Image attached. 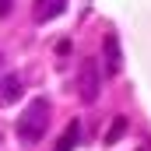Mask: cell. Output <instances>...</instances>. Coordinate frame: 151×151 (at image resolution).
<instances>
[{"label": "cell", "mask_w": 151, "mask_h": 151, "mask_svg": "<svg viewBox=\"0 0 151 151\" xmlns=\"http://www.w3.org/2000/svg\"><path fill=\"white\" fill-rule=\"evenodd\" d=\"M123 130H127V119H123V116H116L113 127H109V134H106V141H109V144H116V141L123 137Z\"/></svg>", "instance_id": "obj_7"}, {"label": "cell", "mask_w": 151, "mask_h": 151, "mask_svg": "<svg viewBox=\"0 0 151 151\" xmlns=\"http://www.w3.org/2000/svg\"><path fill=\"white\" fill-rule=\"evenodd\" d=\"M102 70H99V60H81V74H77V95H81V102H95L99 99V91H102Z\"/></svg>", "instance_id": "obj_2"}, {"label": "cell", "mask_w": 151, "mask_h": 151, "mask_svg": "<svg viewBox=\"0 0 151 151\" xmlns=\"http://www.w3.org/2000/svg\"><path fill=\"white\" fill-rule=\"evenodd\" d=\"M11 7H14V0H0V18H4V14H11Z\"/></svg>", "instance_id": "obj_8"}, {"label": "cell", "mask_w": 151, "mask_h": 151, "mask_svg": "<svg viewBox=\"0 0 151 151\" xmlns=\"http://www.w3.org/2000/svg\"><path fill=\"white\" fill-rule=\"evenodd\" d=\"M49 99H32L25 109H21V116H18V137L25 141V144H39L42 137H46V127H49Z\"/></svg>", "instance_id": "obj_1"}, {"label": "cell", "mask_w": 151, "mask_h": 151, "mask_svg": "<svg viewBox=\"0 0 151 151\" xmlns=\"http://www.w3.org/2000/svg\"><path fill=\"white\" fill-rule=\"evenodd\" d=\"M102 53H106V77L119 74V67H123V53H119V39L109 32L106 42H102Z\"/></svg>", "instance_id": "obj_3"}, {"label": "cell", "mask_w": 151, "mask_h": 151, "mask_svg": "<svg viewBox=\"0 0 151 151\" xmlns=\"http://www.w3.org/2000/svg\"><path fill=\"white\" fill-rule=\"evenodd\" d=\"M63 11H67V0H35V7H32V18H35L39 25H46V21L60 18Z\"/></svg>", "instance_id": "obj_4"}, {"label": "cell", "mask_w": 151, "mask_h": 151, "mask_svg": "<svg viewBox=\"0 0 151 151\" xmlns=\"http://www.w3.org/2000/svg\"><path fill=\"white\" fill-rule=\"evenodd\" d=\"M77 141H81V119H70V123L63 127L60 141H56V151H74Z\"/></svg>", "instance_id": "obj_5"}, {"label": "cell", "mask_w": 151, "mask_h": 151, "mask_svg": "<svg viewBox=\"0 0 151 151\" xmlns=\"http://www.w3.org/2000/svg\"><path fill=\"white\" fill-rule=\"evenodd\" d=\"M21 88H25V81L21 77H4V102H18V95H21Z\"/></svg>", "instance_id": "obj_6"}]
</instances>
